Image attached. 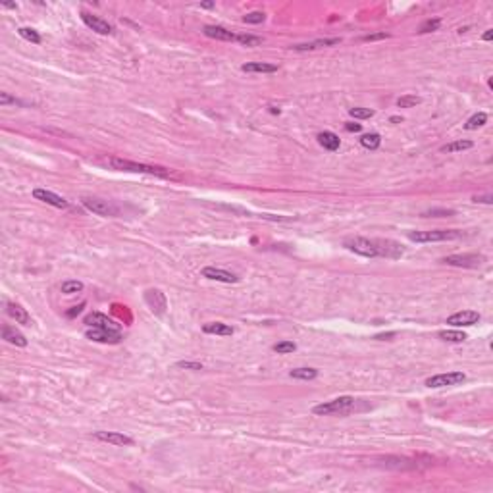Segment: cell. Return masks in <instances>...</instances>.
I'll return each mask as SVG.
<instances>
[{
  "instance_id": "46",
  "label": "cell",
  "mask_w": 493,
  "mask_h": 493,
  "mask_svg": "<svg viewBox=\"0 0 493 493\" xmlns=\"http://www.w3.org/2000/svg\"><path fill=\"white\" fill-rule=\"evenodd\" d=\"M391 121H393V123H399V121H403V118H399V116H393V118H391Z\"/></svg>"
},
{
  "instance_id": "27",
  "label": "cell",
  "mask_w": 493,
  "mask_h": 493,
  "mask_svg": "<svg viewBox=\"0 0 493 493\" xmlns=\"http://www.w3.org/2000/svg\"><path fill=\"white\" fill-rule=\"evenodd\" d=\"M289 376L295 380H314L318 376V370L316 368H293Z\"/></svg>"
},
{
  "instance_id": "30",
  "label": "cell",
  "mask_w": 493,
  "mask_h": 493,
  "mask_svg": "<svg viewBox=\"0 0 493 493\" xmlns=\"http://www.w3.org/2000/svg\"><path fill=\"white\" fill-rule=\"evenodd\" d=\"M422 216L424 218H449V216H455V210H451V208H430V210H426V212H422Z\"/></svg>"
},
{
  "instance_id": "12",
  "label": "cell",
  "mask_w": 493,
  "mask_h": 493,
  "mask_svg": "<svg viewBox=\"0 0 493 493\" xmlns=\"http://www.w3.org/2000/svg\"><path fill=\"white\" fill-rule=\"evenodd\" d=\"M480 322V314L476 310H460L451 314L447 318V324L449 326H455V328H464V326H474Z\"/></svg>"
},
{
  "instance_id": "29",
  "label": "cell",
  "mask_w": 493,
  "mask_h": 493,
  "mask_svg": "<svg viewBox=\"0 0 493 493\" xmlns=\"http://www.w3.org/2000/svg\"><path fill=\"white\" fill-rule=\"evenodd\" d=\"M17 33H19L21 39H25V41H29V43H33V44L41 43V35L37 33L35 29H31V27H19Z\"/></svg>"
},
{
  "instance_id": "28",
  "label": "cell",
  "mask_w": 493,
  "mask_h": 493,
  "mask_svg": "<svg viewBox=\"0 0 493 493\" xmlns=\"http://www.w3.org/2000/svg\"><path fill=\"white\" fill-rule=\"evenodd\" d=\"M60 291L64 295L79 293V291H83V283L77 281V279H68V281H64V283L60 286Z\"/></svg>"
},
{
  "instance_id": "20",
  "label": "cell",
  "mask_w": 493,
  "mask_h": 493,
  "mask_svg": "<svg viewBox=\"0 0 493 493\" xmlns=\"http://www.w3.org/2000/svg\"><path fill=\"white\" fill-rule=\"evenodd\" d=\"M2 339H4L6 343H10V345L27 347L25 335H23L21 331H17L16 328H12V326H4V328H2Z\"/></svg>"
},
{
  "instance_id": "37",
  "label": "cell",
  "mask_w": 493,
  "mask_h": 493,
  "mask_svg": "<svg viewBox=\"0 0 493 493\" xmlns=\"http://www.w3.org/2000/svg\"><path fill=\"white\" fill-rule=\"evenodd\" d=\"M175 366H177V368H185V370H202V364L191 362V360H181V362H177Z\"/></svg>"
},
{
  "instance_id": "7",
  "label": "cell",
  "mask_w": 493,
  "mask_h": 493,
  "mask_svg": "<svg viewBox=\"0 0 493 493\" xmlns=\"http://www.w3.org/2000/svg\"><path fill=\"white\" fill-rule=\"evenodd\" d=\"M466 380V376L462 372H447V374H437V376H432L426 380V385L428 387H449V385H459L462 381Z\"/></svg>"
},
{
  "instance_id": "34",
  "label": "cell",
  "mask_w": 493,
  "mask_h": 493,
  "mask_svg": "<svg viewBox=\"0 0 493 493\" xmlns=\"http://www.w3.org/2000/svg\"><path fill=\"white\" fill-rule=\"evenodd\" d=\"M439 25H442V19H426L418 29V33H432V31H437Z\"/></svg>"
},
{
  "instance_id": "35",
  "label": "cell",
  "mask_w": 493,
  "mask_h": 493,
  "mask_svg": "<svg viewBox=\"0 0 493 493\" xmlns=\"http://www.w3.org/2000/svg\"><path fill=\"white\" fill-rule=\"evenodd\" d=\"M349 114H351L355 120H368V118H372L374 116V110H370V108H351Z\"/></svg>"
},
{
  "instance_id": "45",
  "label": "cell",
  "mask_w": 493,
  "mask_h": 493,
  "mask_svg": "<svg viewBox=\"0 0 493 493\" xmlns=\"http://www.w3.org/2000/svg\"><path fill=\"white\" fill-rule=\"evenodd\" d=\"M200 6H202V8H212V6H214V4H212V2H202V4H200Z\"/></svg>"
},
{
  "instance_id": "22",
  "label": "cell",
  "mask_w": 493,
  "mask_h": 493,
  "mask_svg": "<svg viewBox=\"0 0 493 493\" xmlns=\"http://www.w3.org/2000/svg\"><path fill=\"white\" fill-rule=\"evenodd\" d=\"M202 331L210 333V335H233V328L224 324V322H208L202 326Z\"/></svg>"
},
{
  "instance_id": "4",
  "label": "cell",
  "mask_w": 493,
  "mask_h": 493,
  "mask_svg": "<svg viewBox=\"0 0 493 493\" xmlns=\"http://www.w3.org/2000/svg\"><path fill=\"white\" fill-rule=\"evenodd\" d=\"M460 231L457 229H430V231H408V239L412 243H437L459 239Z\"/></svg>"
},
{
  "instance_id": "25",
  "label": "cell",
  "mask_w": 493,
  "mask_h": 493,
  "mask_svg": "<svg viewBox=\"0 0 493 493\" xmlns=\"http://www.w3.org/2000/svg\"><path fill=\"white\" fill-rule=\"evenodd\" d=\"M485 123H487V114L478 112V114H474L472 118H468V121L464 123V129L474 131V129H478V127H484Z\"/></svg>"
},
{
  "instance_id": "15",
  "label": "cell",
  "mask_w": 493,
  "mask_h": 493,
  "mask_svg": "<svg viewBox=\"0 0 493 493\" xmlns=\"http://www.w3.org/2000/svg\"><path fill=\"white\" fill-rule=\"evenodd\" d=\"M33 197L37 200H41V202H46V204H50V206L68 208V200L64 199V197H60V195H56V193H52V191L35 189L33 191Z\"/></svg>"
},
{
  "instance_id": "21",
  "label": "cell",
  "mask_w": 493,
  "mask_h": 493,
  "mask_svg": "<svg viewBox=\"0 0 493 493\" xmlns=\"http://www.w3.org/2000/svg\"><path fill=\"white\" fill-rule=\"evenodd\" d=\"M318 143H320V147H324L326 150H329V152H333V150H338L339 147H341V139L333 133V131H322V133H318Z\"/></svg>"
},
{
  "instance_id": "42",
  "label": "cell",
  "mask_w": 493,
  "mask_h": 493,
  "mask_svg": "<svg viewBox=\"0 0 493 493\" xmlns=\"http://www.w3.org/2000/svg\"><path fill=\"white\" fill-rule=\"evenodd\" d=\"M491 39H493V31L491 29H487V31L484 33V41H491Z\"/></svg>"
},
{
  "instance_id": "38",
  "label": "cell",
  "mask_w": 493,
  "mask_h": 493,
  "mask_svg": "<svg viewBox=\"0 0 493 493\" xmlns=\"http://www.w3.org/2000/svg\"><path fill=\"white\" fill-rule=\"evenodd\" d=\"M390 37V33H385V31H381V33H372V35H364L362 41H366V43H370V41H381V39H387Z\"/></svg>"
},
{
  "instance_id": "8",
  "label": "cell",
  "mask_w": 493,
  "mask_h": 493,
  "mask_svg": "<svg viewBox=\"0 0 493 493\" xmlns=\"http://www.w3.org/2000/svg\"><path fill=\"white\" fill-rule=\"evenodd\" d=\"M85 324L89 328H98V329H110V331H120L121 326L118 322H114L112 318H108L102 312H91L85 316Z\"/></svg>"
},
{
  "instance_id": "19",
  "label": "cell",
  "mask_w": 493,
  "mask_h": 493,
  "mask_svg": "<svg viewBox=\"0 0 493 493\" xmlns=\"http://www.w3.org/2000/svg\"><path fill=\"white\" fill-rule=\"evenodd\" d=\"M241 69L245 73H276L279 68L270 62H247L241 66Z\"/></svg>"
},
{
  "instance_id": "41",
  "label": "cell",
  "mask_w": 493,
  "mask_h": 493,
  "mask_svg": "<svg viewBox=\"0 0 493 493\" xmlns=\"http://www.w3.org/2000/svg\"><path fill=\"white\" fill-rule=\"evenodd\" d=\"M345 129L351 131V133H358V131L362 129V125L360 123H355V121H349V123H345Z\"/></svg>"
},
{
  "instance_id": "9",
  "label": "cell",
  "mask_w": 493,
  "mask_h": 493,
  "mask_svg": "<svg viewBox=\"0 0 493 493\" xmlns=\"http://www.w3.org/2000/svg\"><path fill=\"white\" fill-rule=\"evenodd\" d=\"M85 335H87V339H91V341H96V343H106V345H118V343L121 341L120 331H110V329L93 328V329H89Z\"/></svg>"
},
{
  "instance_id": "3",
  "label": "cell",
  "mask_w": 493,
  "mask_h": 493,
  "mask_svg": "<svg viewBox=\"0 0 493 493\" xmlns=\"http://www.w3.org/2000/svg\"><path fill=\"white\" fill-rule=\"evenodd\" d=\"M355 407V397H338L331 399V401H326V403H320L316 407L312 408V412L316 416H329V414H347L351 408Z\"/></svg>"
},
{
  "instance_id": "24",
  "label": "cell",
  "mask_w": 493,
  "mask_h": 493,
  "mask_svg": "<svg viewBox=\"0 0 493 493\" xmlns=\"http://www.w3.org/2000/svg\"><path fill=\"white\" fill-rule=\"evenodd\" d=\"M474 147V143L472 141H453V143H447V145H443L439 150L442 152H447V154H453V152H462V150H468V148Z\"/></svg>"
},
{
  "instance_id": "31",
  "label": "cell",
  "mask_w": 493,
  "mask_h": 493,
  "mask_svg": "<svg viewBox=\"0 0 493 493\" xmlns=\"http://www.w3.org/2000/svg\"><path fill=\"white\" fill-rule=\"evenodd\" d=\"M235 43L243 44V46H258V44H262V37H256V35H237Z\"/></svg>"
},
{
  "instance_id": "2",
  "label": "cell",
  "mask_w": 493,
  "mask_h": 493,
  "mask_svg": "<svg viewBox=\"0 0 493 493\" xmlns=\"http://www.w3.org/2000/svg\"><path fill=\"white\" fill-rule=\"evenodd\" d=\"M108 164L112 166L114 170H120V172L150 173V175H158V177H168V170H166V168H160V166L141 164V162L125 160V158H120V156H112V158H108Z\"/></svg>"
},
{
  "instance_id": "26",
  "label": "cell",
  "mask_w": 493,
  "mask_h": 493,
  "mask_svg": "<svg viewBox=\"0 0 493 493\" xmlns=\"http://www.w3.org/2000/svg\"><path fill=\"white\" fill-rule=\"evenodd\" d=\"M360 145L364 148H368V150H376L381 145L380 133H364L362 137H360Z\"/></svg>"
},
{
  "instance_id": "32",
  "label": "cell",
  "mask_w": 493,
  "mask_h": 493,
  "mask_svg": "<svg viewBox=\"0 0 493 493\" xmlns=\"http://www.w3.org/2000/svg\"><path fill=\"white\" fill-rule=\"evenodd\" d=\"M422 102V98L416 95H405L401 96V98H397V106L399 108H412V106H416V104Z\"/></svg>"
},
{
  "instance_id": "10",
  "label": "cell",
  "mask_w": 493,
  "mask_h": 493,
  "mask_svg": "<svg viewBox=\"0 0 493 493\" xmlns=\"http://www.w3.org/2000/svg\"><path fill=\"white\" fill-rule=\"evenodd\" d=\"M145 303L148 304V308L154 312L156 316H162L166 312V306H168L166 295L160 289H148L145 293Z\"/></svg>"
},
{
  "instance_id": "14",
  "label": "cell",
  "mask_w": 493,
  "mask_h": 493,
  "mask_svg": "<svg viewBox=\"0 0 493 493\" xmlns=\"http://www.w3.org/2000/svg\"><path fill=\"white\" fill-rule=\"evenodd\" d=\"M202 277H206V279H212V281H222V283H237L239 281V277L235 276V274H231V272H227V270H222V268H214V266H206V268H202Z\"/></svg>"
},
{
  "instance_id": "11",
  "label": "cell",
  "mask_w": 493,
  "mask_h": 493,
  "mask_svg": "<svg viewBox=\"0 0 493 493\" xmlns=\"http://www.w3.org/2000/svg\"><path fill=\"white\" fill-rule=\"evenodd\" d=\"M81 19H83V23H85L89 29H93V31L98 35H112L114 33V27L110 25L108 21H104L102 17L93 16V14H89V12H81Z\"/></svg>"
},
{
  "instance_id": "33",
  "label": "cell",
  "mask_w": 493,
  "mask_h": 493,
  "mask_svg": "<svg viewBox=\"0 0 493 493\" xmlns=\"http://www.w3.org/2000/svg\"><path fill=\"white\" fill-rule=\"evenodd\" d=\"M295 349H297V345L293 341H279V343L274 345V351L277 355H289V353H293Z\"/></svg>"
},
{
  "instance_id": "18",
  "label": "cell",
  "mask_w": 493,
  "mask_h": 493,
  "mask_svg": "<svg viewBox=\"0 0 493 493\" xmlns=\"http://www.w3.org/2000/svg\"><path fill=\"white\" fill-rule=\"evenodd\" d=\"M6 312L12 320H16V324H23V326H31V316L29 312L21 306V304L16 303H8L6 304Z\"/></svg>"
},
{
  "instance_id": "5",
  "label": "cell",
  "mask_w": 493,
  "mask_h": 493,
  "mask_svg": "<svg viewBox=\"0 0 493 493\" xmlns=\"http://www.w3.org/2000/svg\"><path fill=\"white\" fill-rule=\"evenodd\" d=\"M81 202H83V206L87 208V210H91L93 214H96V216H104V218H114L120 214V210H118V206L114 204V202H110V200H104V199H98V197H83L81 199Z\"/></svg>"
},
{
  "instance_id": "16",
  "label": "cell",
  "mask_w": 493,
  "mask_h": 493,
  "mask_svg": "<svg viewBox=\"0 0 493 493\" xmlns=\"http://www.w3.org/2000/svg\"><path fill=\"white\" fill-rule=\"evenodd\" d=\"M339 43H341L339 37H331V39H318V41H310V43L293 44L291 48L297 52H308V50H318V48H328V46H335Z\"/></svg>"
},
{
  "instance_id": "6",
  "label": "cell",
  "mask_w": 493,
  "mask_h": 493,
  "mask_svg": "<svg viewBox=\"0 0 493 493\" xmlns=\"http://www.w3.org/2000/svg\"><path fill=\"white\" fill-rule=\"evenodd\" d=\"M443 264L457 266V268H480L485 262V256L482 254H451L442 260Z\"/></svg>"
},
{
  "instance_id": "36",
  "label": "cell",
  "mask_w": 493,
  "mask_h": 493,
  "mask_svg": "<svg viewBox=\"0 0 493 493\" xmlns=\"http://www.w3.org/2000/svg\"><path fill=\"white\" fill-rule=\"evenodd\" d=\"M264 19H266L264 12H249L247 16H243V21H245V23H252V25H256V23H262Z\"/></svg>"
},
{
  "instance_id": "17",
  "label": "cell",
  "mask_w": 493,
  "mask_h": 493,
  "mask_svg": "<svg viewBox=\"0 0 493 493\" xmlns=\"http://www.w3.org/2000/svg\"><path fill=\"white\" fill-rule=\"evenodd\" d=\"M202 33L210 37V39H216V41H227V43H233L237 39V35H233L231 31H227L222 25H204L202 27Z\"/></svg>"
},
{
  "instance_id": "39",
  "label": "cell",
  "mask_w": 493,
  "mask_h": 493,
  "mask_svg": "<svg viewBox=\"0 0 493 493\" xmlns=\"http://www.w3.org/2000/svg\"><path fill=\"white\" fill-rule=\"evenodd\" d=\"M0 104H2V106H8V104H19V100H17V98H14V96H10L8 93H0Z\"/></svg>"
},
{
  "instance_id": "44",
  "label": "cell",
  "mask_w": 493,
  "mask_h": 493,
  "mask_svg": "<svg viewBox=\"0 0 493 493\" xmlns=\"http://www.w3.org/2000/svg\"><path fill=\"white\" fill-rule=\"evenodd\" d=\"M395 333H385V335H376V339H385V338H393Z\"/></svg>"
},
{
  "instance_id": "40",
  "label": "cell",
  "mask_w": 493,
  "mask_h": 493,
  "mask_svg": "<svg viewBox=\"0 0 493 493\" xmlns=\"http://www.w3.org/2000/svg\"><path fill=\"white\" fill-rule=\"evenodd\" d=\"M472 200H474V202H484V204H491V202H493V197H491V195H474V197H472Z\"/></svg>"
},
{
  "instance_id": "13",
  "label": "cell",
  "mask_w": 493,
  "mask_h": 493,
  "mask_svg": "<svg viewBox=\"0 0 493 493\" xmlns=\"http://www.w3.org/2000/svg\"><path fill=\"white\" fill-rule=\"evenodd\" d=\"M93 437L98 439V442L116 445V447H123V445L129 447V445H133V439H131L129 435H125V433H121V432H95L93 433Z\"/></svg>"
},
{
  "instance_id": "23",
  "label": "cell",
  "mask_w": 493,
  "mask_h": 493,
  "mask_svg": "<svg viewBox=\"0 0 493 493\" xmlns=\"http://www.w3.org/2000/svg\"><path fill=\"white\" fill-rule=\"evenodd\" d=\"M437 338L445 341V343H462V341L468 339V335L464 331H459V329H442L437 333Z\"/></svg>"
},
{
  "instance_id": "1",
  "label": "cell",
  "mask_w": 493,
  "mask_h": 493,
  "mask_svg": "<svg viewBox=\"0 0 493 493\" xmlns=\"http://www.w3.org/2000/svg\"><path fill=\"white\" fill-rule=\"evenodd\" d=\"M343 247L347 251L366 256V258H401L405 249L395 241L390 239H366V237H347L343 241Z\"/></svg>"
},
{
  "instance_id": "43",
  "label": "cell",
  "mask_w": 493,
  "mask_h": 493,
  "mask_svg": "<svg viewBox=\"0 0 493 493\" xmlns=\"http://www.w3.org/2000/svg\"><path fill=\"white\" fill-rule=\"evenodd\" d=\"M2 8H8V10H16L17 6H16V4H12V2H2Z\"/></svg>"
}]
</instances>
